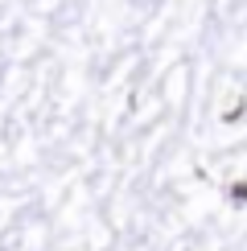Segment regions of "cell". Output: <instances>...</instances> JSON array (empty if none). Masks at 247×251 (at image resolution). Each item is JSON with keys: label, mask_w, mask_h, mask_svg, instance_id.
<instances>
[]
</instances>
